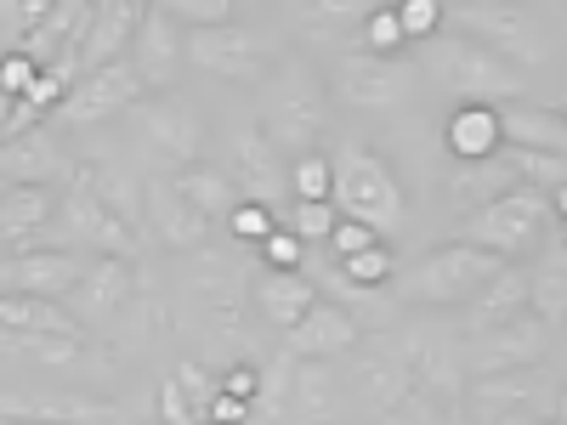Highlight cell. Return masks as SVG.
Returning a JSON list of instances; mask_svg holds the SVG:
<instances>
[{
    "label": "cell",
    "instance_id": "6da1fadb",
    "mask_svg": "<svg viewBox=\"0 0 567 425\" xmlns=\"http://www.w3.org/2000/svg\"><path fill=\"white\" fill-rule=\"evenodd\" d=\"M261 131L272 148L284 154H318V142L329 131V85L318 80V69L307 58H284L267 80L261 97Z\"/></svg>",
    "mask_w": 567,
    "mask_h": 425
},
{
    "label": "cell",
    "instance_id": "7a4b0ae2",
    "mask_svg": "<svg viewBox=\"0 0 567 425\" xmlns=\"http://www.w3.org/2000/svg\"><path fill=\"white\" fill-rule=\"evenodd\" d=\"M420 52H425L420 58L425 80H432L437 91H449V97H460V103H494V97H523V91H528L523 69H511L505 58L488 52L483 40H471L460 29L432 34Z\"/></svg>",
    "mask_w": 567,
    "mask_h": 425
},
{
    "label": "cell",
    "instance_id": "3957f363",
    "mask_svg": "<svg viewBox=\"0 0 567 425\" xmlns=\"http://www.w3.org/2000/svg\"><path fill=\"white\" fill-rule=\"evenodd\" d=\"M329 170H336V210L347 221H363L369 232H392L403 221V187H398V170L363 148V142H347V148L329 154Z\"/></svg>",
    "mask_w": 567,
    "mask_h": 425
},
{
    "label": "cell",
    "instance_id": "277c9868",
    "mask_svg": "<svg viewBox=\"0 0 567 425\" xmlns=\"http://www.w3.org/2000/svg\"><path fill=\"white\" fill-rule=\"evenodd\" d=\"M545 227H550V194H534V187H516V194L494 199L488 210H477V216H460V245H471V250H488L494 261L516 267L523 256H534V250H539Z\"/></svg>",
    "mask_w": 567,
    "mask_h": 425
},
{
    "label": "cell",
    "instance_id": "5b68a950",
    "mask_svg": "<svg viewBox=\"0 0 567 425\" xmlns=\"http://www.w3.org/2000/svg\"><path fill=\"white\" fill-rule=\"evenodd\" d=\"M505 261H494L488 250H471V245H443L432 256H420L403 278H392V290L414 307H460L483 290L488 278H499Z\"/></svg>",
    "mask_w": 567,
    "mask_h": 425
},
{
    "label": "cell",
    "instance_id": "8992f818",
    "mask_svg": "<svg viewBox=\"0 0 567 425\" xmlns=\"http://www.w3.org/2000/svg\"><path fill=\"white\" fill-rule=\"evenodd\" d=\"M420 85V63L409 58H374V52H341L336 58V97L347 108H398L409 103V91Z\"/></svg>",
    "mask_w": 567,
    "mask_h": 425
},
{
    "label": "cell",
    "instance_id": "52a82bcc",
    "mask_svg": "<svg viewBox=\"0 0 567 425\" xmlns=\"http://www.w3.org/2000/svg\"><path fill=\"white\" fill-rule=\"evenodd\" d=\"M131 125L142 136V148H148L159 165H171V176L187 170V165H199V154H205V120L187 108V103H176V97L136 103L131 108Z\"/></svg>",
    "mask_w": 567,
    "mask_h": 425
},
{
    "label": "cell",
    "instance_id": "ba28073f",
    "mask_svg": "<svg viewBox=\"0 0 567 425\" xmlns=\"http://www.w3.org/2000/svg\"><path fill=\"white\" fill-rule=\"evenodd\" d=\"M545 352H550V329L534 312H523L516 323H499L488 335H471L460 369L471 381H488V374H511V369H539Z\"/></svg>",
    "mask_w": 567,
    "mask_h": 425
},
{
    "label": "cell",
    "instance_id": "9c48e42d",
    "mask_svg": "<svg viewBox=\"0 0 567 425\" xmlns=\"http://www.w3.org/2000/svg\"><path fill=\"white\" fill-rule=\"evenodd\" d=\"M454 29L471 34V40H483L494 58H505L511 69L516 63H545V29L528 7H460L454 12Z\"/></svg>",
    "mask_w": 567,
    "mask_h": 425
},
{
    "label": "cell",
    "instance_id": "30bf717a",
    "mask_svg": "<svg viewBox=\"0 0 567 425\" xmlns=\"http://www.w3.org/2000/svg\"><path fill=\"white\" fill-rule=\"evenodd\" d=\"M136 103H142V74H136L131 58H120V63H109L97 74H80L52 120L58 125H103L114 114H131Z\"/></svg>",
    "mask_w": 567,
    "mask_h": 425
},
{
    "label": "cell",
    "instance_id": "8fae6325",
    "mask_svg": "<svg viewBox=\"0 0 567 425\" xmlns=\"http://www.w3.org/2000/svg\"><path fill=\"white\" fill-rule=\"evenodd\" d=\"M85 278V261L74 250H7L0 256V296H34L63 301Z\"/></svg>",
    "mask_w": 567,
    "mask_h": 425
},
{
    "label": "cell",
    "instance_id": "7c38bea8",
    "mask_svg": "<svg viewBox=\"0 0 567 425\" xmlns=\"http://www.w3.org/2000/svg\"><path fill=\"white\" fill-rule=\"evenodd\" d=\"M233 187H239V199H250V205H278V194H284V159H278V148L267 142V131H261V120H239L233 125Z\"/></svg>",
    "mask_w": 567,
    "mask_h": 425
},
{
    "label": "cell",
    "instance_id": "4fadbf2b",
    "mask_svg": "<svg viewBox=\"0 0 567 425\" xmlns=\"http://www.w3.org/2000/svg\"><path fill=\"white\" fill-rule=\"evenodd\" d=\"M0 419H23V425H131L120 403L97 397H52V392H0Z\"/></svg>",
    "mask_w": 567,
    "mask_h": 425
},
{
    "label": "cell",
    "instance_id": "5bb4252c",
    "mask_svg": "<svg viewBox=\"0 0 567 425\" xmlns=\"http://www.w3.org/2000/svg\"><path fill=\"white\" fill-rule=\"evenodd\" d=\"M471 408L483 414H550L561 403V386H550V374L539 369H511V374H488V381H471Z\"/></svg>",
    "mask_w": 567,
    "mask_h": 425
},
{
    "label": "cell",
    "instance_id": "9a60e30c",
    "mask_svg": "<svg viewBox=\"0 0 567 425\" xmlns=\"http://www.w3.org/2000/svg\"><path fill=\"white\" fill-rule=\"evenodd\" d=\"M131 63L142 74V91H165L176 80V69L187 63V34L176 29V18L165 7L142 12V29L131 40Z\"/></svg>",
    "mask_w": 567,
    "mask_h": 425
},
{
    "label": "cell",
    "instance_id": "2e32d148",
    "mask_svg": "<svg viewBox=\"0 0 567 425\" xmlns=\"http://www.w3.org/2000/svg\"><path fill=\"white\" fill-rule=\"evenodd\" d=\"M142 12L148 7H136V0H109V7H91V23L80 34V74H97L109 63H120L131 52V40L142 29Z\"/></svg>",
    "mask_w": 567,
    "mask_h": 425
},
{
    "label": "cell",
    "instance_id": "e0dca14e",
    "mask_svg": "<svg viewBox=\"0 0 567 425\" xmlns=\"http://www.w3.org/2000/svg\"><path fill=\"white\" fill-rule=\"evenodd\" d=\"M358 335H363V323H358L347 307L318 301V307L290 329V335H284V346H290V357H296V363H329V357L352 352V346H358Z\"/></svg>",
    "mask_w": 567,
    "mask_h": 425
},
{
    "label": "cell",
    "instance_id": "ac0fdd59",
    "mask_svg": "<svg viewBox=\"0 0 567 425\" xmlns=\"http://www.w3.org/2000/svg\"><path fill=\"white\" fill-rule=\"evenodd\" d=\"M69 159L52 142V131H29V136H7L0 142V194L7 187H45V182H69Z\"/></svg>",
    "mask_w": 567,
    "mask_h": 425
},
{
    "label": "cell",
    "instance_id": "d6986e66",
    "mask_svg": "<svg viewBox=\"0 0 567 425\" xmlns=\"http://www.w3.org/2000/svg\"><path fill=\"white\" fill-rule=\"evenodd\" d=\"M187 58H194L199 69L221 74V80H256L261 74V34L239 29V23H227V29H199V34H187Z\"/></svg>",
    "mask_w": 567,
    "mask_h": 425
},
{
    "label": "cell",
    "instance_id": "ffe728a7",
    "mask_svg": "<svg viewBox=\"0 0 567 425\" xmlns=\"http://www.w3.org/2000/svg\"><path fill=\"white\" fill-rule=\"evenodd\" d=\"M69 187H80V194H91L103 210H114L125 227H148V194L114 165V159H74V170H69Z\"/></svg>",
    "mask_w": 567,
    "mask_h": 425
},
{
    "label": "cell",
    "instance_id": "44dd1931",
    "mask_svg": "<svg viewBox=\"0 0 567 425\" xmlns=\"http://www.w3.org/2000/svg\"><path fill=\"white\" fill-rule=\"evenodd\" d=\"M443 148L454 165H483L494 154H505V131H499V108L494 103H460L443 125Z\"/></svg>",
    "mask_w": 567,
    "mask_h": 425
},
{
    "label": "cell",
    "instance_id": "7402d4cb",
    "mask_svg": "<svg viewBox=\"0 0 567 425\" xmlns=\"http://www.w3.org/2000/svg\"><path fill=\"white\" fill-rule=\"evenodd\" d=\"M516 187H523V182H516L511 159L494 154V159H483V165H454L449 182H443V194H449V205H454L460 216H477V210H488L494 199L516 194Z\"/></svg>",
    "mask_w": 567,
    "mask_h": 425
},
{
    "label": "cell",
    "instance_id": "603a6c76",
    "mask_svg": "<svg viewBox=\"0 0 567 425\" xmlns=\"http://www.w3.org/2000/svg\"><path fill=\"white\" fill-rule=\"evenodd\" d=\"M148 227L159 232V239H165L171 250H205L210 216H199L194 205H187V199L176 194V182H171V176H159V182H148Z\"/></svg>",
    "mask_w": 567,
    "mask_h": 425
},
{
    "label": "cell",
    "instance_id": "cb8c5ba5",
    "mask_svg": "<svg viewBox=\"0 0 567 425\" xmlns=\"http://www.w3.org/2000/svg\"><path fill=\"white\" fill-rule=\"evenodd\" d=\"M528 312V272L523 267H499V278H488L477 296L465 301V329L471 335H488L499 323H516Z\"/></svg>",
    "mask_w": 567,
    "mask_h": 425
},
{
    "label": "cell",
    "instance_id": "d4e9b609",
    "mask_svg": "<svg viewBox=\"0 0 567 425\" xmlns=\"http://www.w3.org/2000/svg\"><path fill=\"white\" fill-rule=\"evenodd\" d=\"M323 296H318V283L312 278H301V272H261L256 278V307H261V318L267 323H278L284 335L318 307Z\"/></svg>",
    "mask_w": 567,
    "mask_h": 425
},
{
    "label": "cell",
    "instance_id": "484cf974",
    "mask_svg": "<svg viewBox=\"0 0 567 425\" xmlns=\"http://www.w3.org/2000/svg\"><path fill=\"white\" fill-rule=\"evenodd\" d=\"M0 329L12 335H58V341H85V323L63 312L58 301H34V296H0Z\"/></svg>",
    "mask_w": 567,
    "mask_h": 425
},
{
    "label": "cell",
    "instance_id": "4316f807",
    "mask_svg": "<svg viewBox=\"0 0 567 425\" xmlns=\"http://www.w3.org/2000/svg\"><path fill=\"white\" fill-rule=\"evenodd\" d=\"M499 131H505V148L567 154V120H561L556 108H534V103H505V108H499Z\"/></svg>",
    "mask_w": 567,
    "mask_h": 425
},
{
    "label": "cell",
    "instance_id": "83f0119b",
    "mask_svg": "<svg viewBox=\"0 0 567 425\" xmlns=\"http://www.w3.org/2000/svg\"><path fill=\"white\" fill-rule=\"evenodd\" d=\"M131 261H114V256H97L85 267V278L74 283V307H80V318H114L120 307H125V296H131Z\"/></svg>",
    "mask_w": 567,
    "mask_h": 425
},
{
    "label": "cell",
    "instance_id": "f1b7e54d",
    "mask_svg": "<svg viewBox=\"0 0 567 425\" xmlns=\"http://www.w3.org/2000/svg\"><path fill=\"white\" fill-rule=\"evenodd\" d=\"M52 216H58L52 187H7V194H0V239L18 250V245L34 239V232L52 227Z\"/></svg>",
    "mask_w": 567,
    "mask_h": 425
},
{
    "label": "cell",
    "instance_id": "f546056e",
    "mask_svg": "<svg viewBox=\"0 0 567 425\" xmlns=\"http://www.w3.org/2000/svg\"><path fill=\"white\" fill-rule=\"evenodd\" d=\"M171 182H176V194L194 205L199 216H210V221H216V216H233V205H239V187H233V176L216 170V165H205V159L187 165V170H176Z\"/></svg>",
    "mask_w": 567,
    "mask_h": 425
},
{
    "label": "cell",
    "instance_id": "4dcf8cb0",
    "mask_svg": "<svg viewBox=\"0 0 567 425\" xmlns=\"http://www.w3.org/2000/svg\"><path fill=\"white\" fill-rule=\"evenodd\" d=\"M358 392L374 403V414L403 408V403H409V392H414V381H409V363H403V357H392V352H381V357L358 363Z\"/></svg>",
    "mask_w": 567,
    "mask_h": 425
},
{
    "label": "cell",
    "instance_id": "1f68e13d",
    "mask_svg": "<svg viewBox=\"0 0 567 425\" xmlns=\"http://www.w3.org/2000/svg\"><path fill=\"white\" fill-rule=\"evenodd\" d=\"M290 403H296V419L301 425H329V414H336V381H329L323 363H301L296 369Z\"/></svg>",
    "mask_w": 567,
    "mask_h": 425
},
{
    "label": "cell",
    "instance_id": "d6a6232c",
    "mask_svg": "<svg viewBox=\"0 0 567 425\" xmlns=\"http://www.w3.org/2000/svg\"><path fill=\"white\" fill-rule=\"evenodd\" d=\"M528 312L550 329V323H567V261L550 256L539 272H528Z\"/></svg>",
    "mask_w": 567,
    "mask_h": 425
},
{
    "label": "cell",
    "instance_id": "836d02e7",
    "mask_svg": "<svg viewBox=\"0 0 567 425\" xmlns=\"http://www.w3.org/2000/svg\"><path fill=\"white\" fill-rule=\"evenodd\" d=\"M511 170L523 187H534V194H556V187H567V154H534V148H505Z\"/></svg>",
    "mask_w": 567,
    "mask_h": 425
},
{
    "label": "cell",
    "instance_id": "e575fe53",
    "mask_svg": "<svg viewBox=\"0 0 567 425\" xmlns=\"http://www.w3.org/2000/svg\"><path fill=\"white\" fill-rule=\"evenodd\" d=\"M290 187H296V205H329L336 194V170H329V154H301L296 170H290Z\"/></svg>",
    "mask_w": 567,
    "mask_h": 425
},
{
    "label": "cell",
    "instance_id": "d590c367",
    "mask_svg": "<svg viewBox=\"0 0 567 425\" xmlns=\"http://www.w3.org/2000/svg\"><path fill=\"white\" fill-rule=\"evenodd\" d=\"M45 12H52V0H0V45L18 52V45L45 23Z\"/></svg>",
    "mask_w": 567,
    "mask_h": 425
},
{
    "label": "cell",
    "instance_id": "8d00e7d4",
    "mask_svg": "<svg viewBox=\"0 0 567 425\" xmlns=\"http://www.w3.org/2000/svg\"><path fill=\"white\" fill-rule=\"evenodd\" d=\"M341 278H352L358 290H392L398 261H392V250H386V245H374V250H363V256L341 261Z\"/></svg>",
    "mask_w": 567,
    "mask_h": 425
},
{
    "label": "cell",
    "instance_id": "74e56055",
    "mask_svg": "<svg viewBox=\"0 0 567 425\" xmlns=\"http://www.w3.org/2000/svg\"><path fill=\"white\" fill-rule=\"evenodd\" d=\"M165 12L176 18V29L199 34V29H227L233 23V0H165Z\"/></svg>",
    "mask_w": 567,
    "mask_h": 425
},
{
    "label": "cell",
    "instance_id": "f35d334b",
    "mask_svg": "<svg viewBox=\"0 0 567 425\" xmlns=\"http://www.w3.org/2000/svg\"><path fill=\"white\" fill-rule=\"evenodd\" d=\"M398 12V29H403V40H432V34H443V18H449V7L443 0H403V7H392Z\"/></svg>",
    "mask_w": 567,
    "mask_h": 425
},
{
    "label": "cell",
    "instance_id": "ab89813d",
    "mask_svg": "<svg viewBox=\"0 0 567 425\" xmlns=\"http://www.w3.org/2000/svg\"><path fill=\"white\" fill-rule=\"evenodd\" d=\"M194 256H199V296L210 307H233V301H239V278H233V267L221 256H205V250H194Z\"/></svg>",
    "mask_w": 567,
    "mask_h": 425
},
{
    "label": "cell",
    "instance_id": "60d3db41",
    "mask_svg": "<svg viewBox=\"0 0 567 425\" xmlns=\"http://www.w3.org/2000/svg\"><path fill=\"white\" fill-rule=\"evenodd\" d=\"M171 381L187 392V403H194L199 414H205V408H210V397L221 392V374H216L210 363H194V357H187V363H176V369H171Z\"/></svg>",
    "mask_w": 567,
    "mask_h": 425
},
{
    "label": "cell",
    "instance_id": "b9f144b4",
    "mask_svg": "<svg viewBox=\"0 0 567 425\" xmlns=\"http://www.w3.org/2000/svg\"><path fill=\"white\" fill-rule=\"evenodd\" d=\"M398 45H403L398 12H392V7H374V12L363 18V52H374V58H398Z\"/></svg>",
    "mask_w": 567,
    "mask_h": 425
},
{
    "label": "cell",
    "instance_id": "7bdbcfd3",
    "mask_svg": "<svg viewBox=\"0 0 567 425\" xmlns=\"http://www.w3.org/2000/svg\"><path fill=\"white\" fill-rule=\"evenodd\" d=\"M336 227H341V210H336V199H329V205H296V210H290V232H296L301 245H312V239H329Z\"/></svg>",
    "mask_w": 567,
    "mask_h": 425
},
{
    "label": "cell",
    "instance_id": "ee69618b",
    "mask_svg": "<svg viewBox=\"0 0 567 425\" xmlns=\"http://www.w3.org/2000/svg\"><path fill=\"white\" fill-rule=\"evenodd\" d=\"M233 232H239V239L245 245H267L272 239V232H278V221H272V210L267 205H250V199H239V205H233Z\"/></svg>",
    "mask_w": 567,
    "mask_h": 425
},
{
    "label": "cell",
    "instance_id": "f6af8a7d",
    "mask_svg": "<svg viewBox=\"0 0 567 425\" xmlns=\"http://www.w3.org/2000/svg\"><path fill=\"white\" fill-rule=\"evenodd\" d=\"M301 256H307V245L296 239L290 227H278L272 239L261 245V261H267V272H301Z\"/></svg>",
    "mask_w": 567,
    "mask_h": 425
},
{
    "label": "cell",
    "instance_id": "bcb514c9",
    "mask_svg": "<svg viewBox=\"0 0 567 425\" xmlns=\"http://www.w3.org/2000/svg\"><path fill=\"white\" fill-rule=\"evenodd\" d=\"M34 80H40V69H34L23 52H7V58H0V91H7L12 103L29 97V85H34Z\"/></svg>",
    "mask_w": 567,
    "mask_h": 425
},
{
    "label": "cell",
    "instance_id": "7dc6e473",
    "mask_svg": "<svg viewBox=\"0 0 567 425\" xmlns=\"http://www.w3.org/2000/svg\"><path fill=\"white\" fill-rule=\"evenodd\" d=\"M159 419H165V425H205V414L187 403V392L171 381V374L159 381Z\"/></svg>",
    "mask_w": 567,
    "mask_h": 425
},
{
    "label": "cell",
    "instance_id": "c3c4849f",
    "mask_svg": "<svg viewBox=\"0 0 567 425\" xmlns=\"http://www.w3.org/2000/svg\"><path fill=\"white\" fill-rule=\"evenodd\" d=\"M374 245H381V232H369L363 221H347V216H341L336 232H329V250H336L341 261H352V256H363V250H374Z\"/></svg>",
    "mask_w": 567,
    "mask_h": 425
},
{
    "label": "cell",
    "instance_id": "681fc988",
    "mask_svg": "<svg viewBox=\"0 0 567 425\" xmlns=\"http://www.w3.org/2000/svg\"><path fill=\"white\" fill-rule=\"evenodd\" d=\"M261 369L256 363H233V369H221V392L227 397H245V403H261Z\"/></svg>",
    "mask_w": 567,
    "mask_h": 425
},
{
    "label": "cell",
    "instance_id": "f907efd6",
    "mask_svg": "<svg viewBox=\"0 0 567 425\" xmlns=\"http://www.w3.org/2000/svg\"><path fill=\"white\" fill-rule=\"evenodd\" d=\"M256 414V403H245V397H227V392H216L210 397V408H205V425H245Z\"/></svg>",
    "mask_w": 567,
    "mask_h": 425
},
{
    "label": "cell",
    "instance_id": "816d5d0a",
    "mask_svg": "<svg viewBox=\"0 0 567 425\" xmlns=\"http://www.w3.org/2000/svg\"><path fill=\"white\" fill-rule=\"evenodd\" d=\"M374 425H437V419L425 414V403H420V408H409V403H403V408H386V414H374Z\"/></svg>",
    "mask_w": 567,
    "mask_h": 425
},
{
    "label": "cell",
    "instance_id": "f5cc1de1",
    "mask_svg": "<svg viewBox=\"0 0 567 425\" xmlns=\"http://www.w3.org/2000/svg\"><path fill=\"white\" fill-rule=\"evenodd\" d=\"M477 425H556L550 414H483Z\"/></svg>",
    "mask_w": 567,
    "mask_h": 425
},
{
    "label": "cell",
    "instance_id": "db71d44e",
    "mask_svg": "<svg viewBox=\"0 0 567 425\" xmlns=\"http://www.w3.org/2000/svg\"><path fill=\"white\" fill-rule=\"evenodd\" d=\"M12 108H18V103L7 97V91H0V142H7V131H12Z\"/></svg>",
    "mask_w": 567,
    "mask_h": 425
},
{
    "label": "cell",
    "instance_id": "11a10c76",
    "mask_svg": "<svg viewBox=\"0 0 567 425\" xmlns=\"http://www.w3.org/2000/svg\"><path fill=\"white\" fill-rule=\"evenodd\" d=\"M550 216L567 221V187H556V194H550Z\"/></svg>",
    "mask_w": 567,
    "mask_h": 425
},
{
    "label": "cell",
    "instance_id": "9f6ffc18",
    "mask_svg": "<svg viewBox=\"0 0 567 425\" xmlns=\"http://www.w3.org/2000/svg\"><path fill=\"white\" fill-rule=\"evenodd\" d=\"M556 232H561V245H567V221H556Z\"/></svg>",
    "mask_w": 567,
    "mask_h": 425
},
{
    "label": "cell",
    "instance_id": "6f0895ef",
    "mask_svg": "<svg viewBox=\"0 0 567 425\" xmlns=\"http://www.w3.org/2000/svg\"><path fill=\"white\" fill-rule=\"evenodd\" d=\"M0 425H23V419H0Z\"/></svg>",
    "mask_w": 567,
    "mask_h": 425
}]
</instances>
